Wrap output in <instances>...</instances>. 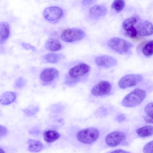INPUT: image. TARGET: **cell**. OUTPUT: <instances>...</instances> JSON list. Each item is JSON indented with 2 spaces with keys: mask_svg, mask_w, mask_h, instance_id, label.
I'll return each mask as SVG.
<instances>
[{
  "mask_svg": "<svg viewBox=\"0 0 153 153\" xmlns=\"http://www.w3.org/2000/svg\"><path fill=\"white\" fill-rule=\"evenodd\" d=\"M146 92L139 88L134 89L126 95L122 101V105L124 107H133L140 104L145 98Z\"/></svg>",
  "mask_w": 153,
  "mask_h": 153,
  "instance_id": "obj_1",
  "label": "cell"
},
{
  "mask_svg": "<svg viewBox=\"0 0 153 153\" xmlns=\"http://www.w3.org/2000/svg\"><path fill=\"white\" fill-rule=\"evenodd\" d=\"M99 136V131L97 128L90 127L79 131L76 134V138L82 143L89 144L97 140Z\"/></svg>",
  "mask_w": 153,
  "mask_h": 153,
  "instance_id": "obj_2",
  "label": "cell"
},
{
  "mask_svg": "<svg viewBox=\"0 0 153 153\" xmlns=\"http://www.w3.org/2000/svg\"><path fill=\"white\" fill-rule=\"evenodd\" d=\"M108 45L112 50L121 54L126 53L133 47L132 44L128 41L116 37L109 39Z\"/></svg>",
  "mask_w": 153,
  "mask_h": 153,
  "instance_id": "obj_3",
  "label": "cell"
},
{
  "mask_svg": "<svg viewBox=\"0 0 153 153\" xmlns=\"http://www.w3.org/2000/svg\"><path fill=\"white\" fill-rule=\"evenodd\" d=\"M85 36L82 30L77 28H68L65 29L62 33L61 38L64 42H73L82 39Z\"/></svg>",
  "mask_w": 153,
  "mask_h": 153,
  "instance_id": "obj_4",
  "label": "cell"
},
{
  "mask_svg": "<svg viewBox=\"0 0 153 153\" xmlns=\"http://www.w3.org/2000/svg\"><path fill=\"white\" fill-rule=\"evenodd\" d=\"M143 79V77L139 74H129L123 76L119 80L118 85L123 89L136 85Z\"/></svg>",
  "mask_w": 153,
  "mask_h": 153,
  "instance_id": "obj_5",
  "label": "cell"
},
{
  "mask_svg": "<svg viewBox=\"0 0 153 153\" xmlns=\"http://www.w3.org/2000/svg\"><path fill=\"white\" fill-rule=\"evenodd\" d=\"M126 136L120 131H114L108 134L105 139L106 144L110 147L119 145L125 141Z\"/></svg>",
  "mask_w": 153,
  "mask_h": 153,
  "instance_id": "obj_6",
  "label": "cell"
},
{
  "mask_svg": "<svg viewBox=\"0 0 153 153\" xmlns=\"http://www.w3.org/2000/svg\"><path fill=\"white\" fill-rule=\"evenodd\" d=\"M112 86L108 82L102 80L100 81L93 87L91 94L96 96H102L109 94L111 92Z\"/></svg>",
  "mask_w": 153,
  "mask_h": 153,
  "instance_id": "obj_7",
  "label": "cell"
},
{
  "mask_svg": "<svg viewBox=\"0 0 153 153\" xmlns=\"http://www.w3.org/2000/svg\"><path fill=\"white\" fill-rule=\"evenodd\" d=\"M90 69V67L88 64L80 63L71 68L68 71V74L72 79H77L86 75Z\"/></svg>",
  "mask_w": 153,
  "mask_h": 153,
  "instance_id": "obj_8",
  "label": "cell"
},
{
  "mask_svg": "<svg viewBox=\"0 0 153 153\" xmlns=\"http://www.w3.org/2000/svg\"><path fill=\"white\" fill-rule=\"evenodd\" d=\"M63 11L60 7L56 6L50 7L44 10V18L50 21H54L60 19L63 16Z\"/></svg>",
  "mask_w": 153,
  "mask_h": 153,
  "instance_id": "obj_9",
  "label": "cell"
},
{
  "mask_svg": "<svg viewBox=\"0 0 153 153\" xmlns=\"http://www.w3.org/2000/svg\"><path fill=\"white\" fill-rule=\"evenodd\" d=\"M96 64L98 66L105 68L114 66L117 64V61L114 57L109 55L99 56L95 59Z\"/></svg>",
  "mask_w": 153,
  "mask_h": 153,
  "instance_id": "obj_10",
  "label": "cell"
},
{
  "mask_svg": "<svg viewBox=\"0 0 153 153\" xmlns=\"http://www.w3.org/2000/svg\"><path fill=\"white\" fill-rule=\"evenodd\" d=\"M135 27L138 36L143 37L152 34L153 25L152 23L149 21H142L138 24Z\"/></svg>",
  "mask_w": 153,
  "mask_h": 153,
  "instance_id": "obj_11",
  "label": "cell"
},
{
  "mask_svg": "<svg viewBox=\"0 0 153 153\" xmlns=\"http://www.w3.org/2000/svg\"><path fill=\"white\" fill-rule=\"evenodd\" d=\"M59 75V72L54 68H48L43 71L41 73L40 77L44 82H52Z\"/></svg>",
  "mask_w": 153,
  "mask_h": 153,
  "instance_id": "obj_12",
  "label": "cell"
},
{
  "mask_svg": "<svg viewBox=\"0 0 153 153\" xmlns=\"http://www.w3.org/2000/svg\"><path fill=\"white\" fill-rule=\"evenodd\" d=\"M45 47L49 51H56L61 49L62 45L60 42L57 39L51 38L46 41L45 44Z\"/></svg>",
  "mask_w": 153,
  "mask_h": 153,
  "instance_id": "obj_13",
  "label": "cell"
},
{
  "mask_svg": "<svg viewBox=\"0 0 153 153\" xmlns=\"http://www.w3.org/2000/svg\"><path fill=\"white\" fill-rule=\"evenodd\" d=\"M10 33L9 24L6 22H0V44L4 43L8 38Z\"/></svg>",
  "mask_w": 153,
  "mask_h": 153,
  "instance_id": "obj_14",
  "label": "cell"
},
{
  "mask_svg": "<svg viewBox=\"0 0 153 153\" xmlns=\"http://www.w3.org/2000/svg\"><path fill=\"white\" fill-rule=\"evenodd\" d=\"M90 14L92 16L99 17L105 16L107 13V7L104 5H96L92 7L90 10Z\"/></svg>",
  "mask_w": 153,
  "mask_h": 153,
  "instance_id": "obj_15",
  "label": "cell"
},
{
  "mask_svg": "<svg viewBox=\"0 0 153 153\" xmlns=\"http://www.w3.org/2000/svg\"><path fill=\"white\" fill-rule=\"evenodd\" d=\"M16 98V95L14 92H5L0 96V103L4 105H9L15 101Z\"/></svg>",
  "mask_w": 153,
  "mask_h": 153,
  "instance_id": "obj_16",
  "label": "cell"
},
{
  "mask_svg": "<svg viewBox=\"0 0 153 153\" xmlns=\"http://www.w3.org/2000/svg\"><path fill=\"white\" fill-rule=\"evenodd\" d=\"M60 134L54 130H48L45 131L43 137L45 140L47 142L51 143L59 139L60 137Z\"/></svg>",
  "mask_w": 153,
  "mask_h": 153,
  "instance_id": "obj_17",
  "label": "cell"
},
{
  "mask_svg": "<svg viewBox=\"0 0 153 153\" xmlns=\"http://www.w3.org/2000/svg\"><path fill=\"white\" fill-rule=\"evenodd\" d=\"M28 150L32 152H37L41 151L43 148V144L39 141L28 139L27 141Z\"/></svg>",
  "mask_w": 153,
  "mask_h": 153,
  "instance_id": "obj_18",
  "label": "cell"
},
{
  "mask_svg": "<svg viewBox=\"0 0 153 153\" xmlns=\"http://www.w3.org/2000/svg\"><path fill=\"white\" fill-rule=\"evenodd\" d=\"M136 132L138 136L141 137H145L153 134V126L151 125L145 126L137 129Z\"/></svg>",
  "mask_w": 153,
  "mask_h": 153,
  "instance_id": "obj_19",
  "label": "cell"
},
{
  "mask_svg": "<svg viewBox=\"0 0 153 153\" xmlns=\"http://www.w3.org/2000/svg\"><path fill=\"white\" fill-rule=\"evenodd\" d=\"M153 42L152 40L147 42L143 47L142 52L146 56H150L153 54Z\"/></svg>",
  "mask_w": 153,
  "mask_h": 153,
  "instance_id": "obj_20",
  "label": "cell"
},
{
  "mask_svg": "<svg viewBox=\"0 0 153 153\" xmlns=\"http://www.w3.org/2000/svg\"><path fill=\"white\" fill-rule=\"evenodd\" d=\"M138 21V18L136 16L128 18L125 20L123 22V27L125 31L128 29L134 26Z\"/></svg>",
  "mask_w": 153,
  "mask_h": 153,
  "instance_id": "obj_21",
  "label": "cell"
},
{
  "mask_svg": "<svg viewBox=\"0 0 153 153\" xmlns=\"http://www.w3.org/2000/svg\"><path fill=\"white\" fill-rule=\"evenodd\" d=\"M45 59L48 62L56 63L61 58V55L58 54L51 53L45 56Z\"/></svg>",
  "mask_w": 153,
  "mask_h": 153,
  "instance_id": "obj_22",
  "label": "cell"
},
{
  "mask_svg": "<svg viewBox=\"0 0 153 153\" xmlns=\"http://www.w3.org/2000/svg\"><path fill=\"white\" fill-rule=\"evenodd\" d=\"M125 5V3L124 1L116 0L113 1L111 7L116 11L120 12L124 8Z\"/></svg>",
  "mask_w": 153,
  "mask_h": 153,
  "instance_id": "obj_23",
  "label": "cell"
},
{
  "mask_svg": "<svg viewBox=\"0 0 153 153\" xmlns=\"http://www.w3.org/2000/svg\"><path fill=\"white\" fill-rule=\"evenodd\" d=\"M125 31V35L131 38H135L137 36V31L134 26L131 27Z\"/></svg>",
  "mask_w": 153,
  "mask_h": 153,
  "instance_id": "obj_24",
  "label": "cell"
},
{
  "mask_svg": "<svg viewBox=\"0 0 153 153\" xmlns=\"http://www.w3.org/2000/svg\"><path fill=\"white\" fill-rule=\"evenodd\" d=\"M153 102H150L145 107L144 111L146 115L153 118Z\"/></svg>",
  "mask_w": 153,
  "mask_h": 153,
  "instance_id": "obj_25",
  "label": "cell"
},
{
  "mask_svg": "<svg viewBox=\"0 0 153 153\" xmlns=\"http://www.w3.org/2000/svg\"><path fill=\"white\" fill-rule=\"evenodd\" d=\"M25 83V80L23 78L19 77L15 81L14 86L16 89H21L24 86Z\"/></svg>",
  "mask_w": 153,
  "mask_h": 153,
  "instance_id": "obj_26",
  "label": "cell"
},
{
  "mask_svg": "<svg viewBox=\"0 0 153 153\" xmlns=\"http://www.w3.org/2000/svg\"><path fill=\"white\" fill-rule=\"evenodd\" d=\"M144 153H153V140L147 143L143 149Z\"/></svg>",
  "mask_w": 153,
  "mask_h": 153,
  "instance_id": "obj_27",
  "label": "cell"
},
{
  "mask_svg": "<svg viewBox=\"0 0 153 153\" xmlns=\"http://www.w3.org/2000/svg\"><path fill=\"white\" fill-rule=\"evenodd\" d=\"M8 132L7 129L4 126L0 125V138L7 135Z\"/></svg>",
  "mask_w": 153,
  "mask_h": 153,
  "instance_id": "obj_28",
  "label": "cell"
},
{
  "mask_svg": "<svg viewBox=\"0 0 153 153\" xmlns=\"http://www.w3.org/2000/svg\"><path fill=\"white\" fill-rule=\"evenodd\" d=\"M22 45L23 47L27 50H31L34 51H36V48L29 44L25 42H23L22 43Z\"/></svg>",
  "mask_w": 153,
  "mask_h": 153,
  "instance_id": "obj_29",
  "label": "cell"
},
{
  "mask_svg": "<svg viewBox=\"0 0 153 153\" xmlns=\"http://www.w3.org/2000/svg\"><path fill=\"white\" fill-rule=\"evenodd\" d=\"M126 119V117L125 115L122 114L118 115L116 117V120L119 123L124 121Z\"/></svg>",
  "mask_w": 153,
  "mask_h": 153,
  "instance_id": "obj_30",
  "label": "cell"
},
{
  "mask_svg": "<svg viewBox=\"0 0 153 153\" xmlns=\"http://www.w3.org/2000/svg\"><path fill=\"white\" fill-rule=\"evenodd\" d=\"M144 120L147 123L152 124L153 118L148 116L147 115H144L143 116Z\"/></svg>",
  "mask_w": 153,
  "mask_h": 153,
  "instance_id": "obj_31",
  "label": "cell"
},
{
  "mask_svg": "<svg viewBox=\"0 0 153 153\" xmlns=\"http://www.w3.org/2000/svg\"><path fill=\"white\" fill-rule=\"evenodd\" d=\"M110 153H129V152L122 149H117L111 152Z\"/></svg>",
  "mask_w": 153,
  "mask_h": 153,
  "instance_id": "obj_32",
  "label": "cell"
},
{
  "mask_svg": "<svg viewBox=\"0 0 153 153\" xmlns=\"http://www.w3.org/2000/svg\"><path fill=\"white\" fill-rule=\"evenodd\" d=\"M94 1H92V0H85V1H82V3L84 4L85 5H87V4H91V3H93V2Z\"/></svg>",
  "mask_w": 153,
  "mask_h": 153,
  "instance_id": "obj_33",
  "label": "cell"
},
{
  "mask_svg": "<svg viewBox=\"0 0 153 153\" xmlns=\"http://www.w3.org/2000/svg\"><path fill=\"white\" fill-rule=\"evenodd\" d=\"M0 153H5L4 151L0 147Z\"/></svg>",
  "mask_w": 153,
  "mask_h": 153,
  "instance_id": "obj_34",
  "label": "cell"
}]
</instances>
